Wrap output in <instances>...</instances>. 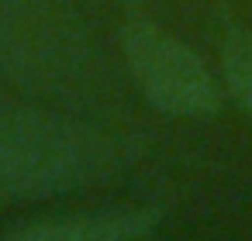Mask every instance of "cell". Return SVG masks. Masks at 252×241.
<instances>
[{
  "label": "cell",
  "mask_w": 252,
  "mask_h": 241,
  "mask_svg": "<svg viewBox=\"0 0 252 241\" xmlns=\"http://www.w3.org/2000/svg\"><path fill=\"white\" fill-rule=\"evenodd\" d=\"M221 76L228 93L252 114V28H235L221 45Z\"/></svg>",
  "instance_id": "5"
},
{
  "label": "cell",
  "mask_w": 252,
  "mask_h": 241,
  "mask_svg": "<svg viewBox=\"0 0 252 241\" xmlns=\"http://www.w3.org/2000/svg\"><path fill=\"white\" fill-rule=\"evenodd\" d=\"M159 224V210H100V214H76L56 217L32 227H21L11 241H152Z\"/></svg>",
  "instance_id": "4"
},
{
  "label": "cell",
  "mask_w": 252,
  "mask_h": 241,
  "mask_svg": "<svg viewBox=\"0 0 252 241\" xmlns=\"http://www.w3.org/2000/svg\"><path fill=\"white\" fill-rule=\"evenodd\" d=\"M0 69L63 104H94L104 80L73 0H0Z\"/></svg>",
  "instance_id": "2"
},
{
  "label": "cell",
  "mask_w": 252,
  "mask_h": 241,
  "mask_svg": "<svg viewBox=\"0 0 252 241\" xmlns=\"http://www.w3.org/2000/svg\"><path fill=\"white\" fill-rule=\"evenodd\" d=\"M131 145L63 110L0 104V203L38 200L111 176Z\"/></svg>",
  "instance_id": "1"
},
{
  "label": "cell",
  "mask_w": 252,
  "mask_h": 241,
  "mask_svg": "<svg viewBox=\"0 0 252 241\" xmlns=\"http://www.w3.org/2000/svg\"><path fill=\"white\" fill-rule=\"evenodd\" d=\"M121 45L135 86L156 110L173 117H197L218 110V80L180 38H173L159 25L131 21Z\"/></svg>",
  "instance_id": "3"
}]
</instances>
